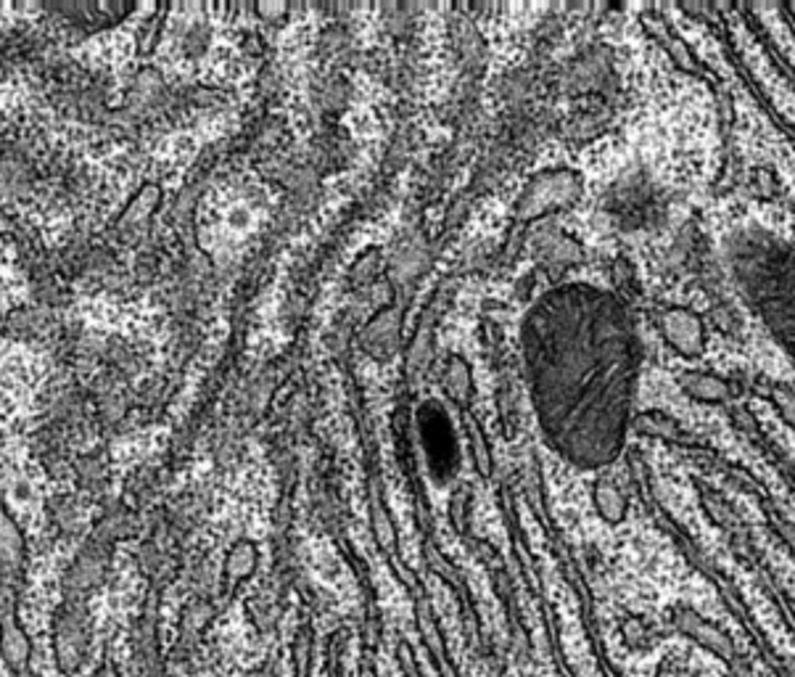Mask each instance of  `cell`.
<instances>
[{"label": "cell", "mask_w": 795, "mask_h": 677, "mask_svg": "<svg viewBox=\"0 0 795 677\" xmlns=\"http://www.w3.org/2000/svg\"><path fill=\"white\" fill-rule=\"evenodd\" d=\"M521 344L529 397L550 448L579 471L616 464L642 368L627 302L593 283H561L529 308Z\"/></svg>", "instance_id": "obj_1"}, {"label": "cell", "mask_w": 795, "mask_h": 677, "mask_svg": "<svg viewBox=\"0 0 795 677\" xmlns=\"http://www.w3.org/2000/svg\"><path fill=\"white\" fill-rule=\"evenodd\" d=\"M722 260L740 302L795 368V243L761 226L726 233Z\"/></svg>", "instance_id": "obj_2"}, {"label": "cell", "mask_w": 795, "mask_h": 677, "mask_svg": "<svg viewBox=\"0 0 795 677\" xmlns=\"http://www.w3.org/2000/svg\"><path fill=\"white\" fill-rule=\"evenodd\" d=\"M582 196L584 180L576 169H542L523 188L519 205H515V218L532 222L545 218V215L566 212V209L579 205Z\"/></svg>", "instance_id": "obj_3"}, {"label": "cell", "mask_w": 795, "mask_h": 677, "mask_svg": "<svg viewBox=\"0 0 795 677\" xmlns=\"http://www.w3.org/2000/svg\"><path fill=\"white\" fill-rule=\"evenodd\" d=\"M53 654H56V665L61 673L72 675L77 673L80 665L85 662L87 648H91L93 627L91 617H87L85 601L64 598V604L53 614Z\"/></svg>", "instance_id": "obj_4"}, {"label": "cell", "mask_w": 795, "mask_h": 677, "mask_svg": "<svg viewBox=\"0 0 795 677\" xmlns=\"http://www.w3.org/2000/svg\"><path fill=\"white\" fill-rule=\"evenodd\" d=\"M27 569V538L0 492V591L6 601H17Z\"/></svg>", "instance_id": "obj_5"}, {"label": "cell", "mask_w": 795, "mask_h": 677, "mask_svg": "<svg viewBox=\"0 0 795 677\" xmlns=\"http://www.w3.org/2000/svg\"><path fill=\"white\" fill-rule=\"evenodd\" d=\"M671 627L677 629L679 635L695 643V646L705 648V652L716 656V659L726 662V665H738V643L732 640V635L716 625V622L705 619L701 612H695L692 606H677L671 612Z\"/></svg>", "instance_id": "obj_6"}, {"label": "cell", "mask_w": 795, "mask_h": 677, "mask_svg": "<svg viewBox=\"0 0 795 677\" xmlns=\"http://www.w3.org/2000/svg\"><path fill=\"white\" fill-rule=\"evenodd\" d=\"M43 13H51L53 22H64L74 32L83 35H93V32L106 30L125 22L130 13H135V6L122 3H64V6H43Z\"/></svg>", "instance_id": "obj_7"}, {"label": "cell", "mask_w": 795, "mask_h": 677, "mask_svg": "<svg viewBox=\"0 0 795 677\" xmlns=\"http://www.w3.org/2000/svg\"><path fill=\"white\" fill-rule=\"evenodd\" d=\"M658 329L677 355L695 361L705 352V323L703 317L690 308H666L658 315Z\"/></svg>", "instance_id": "obj_8"}, {"label": "cell", "mask_w": 795, "mask_h": 677, "mask_svg": "<svg viewBox=\"0 0 795 677\" xmlns=\"http://www.w3.org/2000/svg\"><path fill=\"white\" fill-rule=\"evenodd\" d=\"M679 389L688 395L692 403L701 405H730L735 399V387L716 374H705V371H684L677 378Z\"/></svg>", "instance_id": "obj_9"}, {"label": "cell", "mask_w": 795, "mask_h": 677, "mask_svg": "<svg viewBox=\"0 0 795 677\" xmlns=\"http://www.w3.org/2000/svg\"><path fill=\"white\" fill-rule=\"evenodd\" d=\"M0 654L11 669H22L32 654L30 638L19 622L17 604H3V612H0Z\"/></svg>", "instance_id": "obj_10"}, {"label": "cell", "mask_w": 795, "mask_h": 677, "mask_svg": "<svg viewBox=\"0 0 795 677\" xmlns=\"http://www.w3.org/2000/svg\"><path fill=\"white\" fill-rule=\"evenodd\" d=\"M159 201H161L159 186H154V183H146V186H143L140 191L135 194L130 201H127V207L122 209L117 218H114L112 228L117 230V233H122V236L133 233L135 228H140L143 222L151 218L154 209L159 207Z\"/></svg>", "instance_id": "obj_11"}, {"label": "cell", "mask_w": 795, "mask_h": 677, "mask_svg": "<svg viewBox=\"0 0 795 677\" xmlns=\"http://www.w3.org/2000/svg\"><path fill=\"white\" fill-rule=\"evenodd\" d=\"M593 503H595L597 517L606 521V524H614V527L621 524L629 513V503H627V498H624V492L618 490V487L606 477L595 479Z\"/></svg>", "instance_id": "obj_12"}, {"label": "cell", "mask_w": 795, "mask_h": 677, "mask_svg": "<svg viewBox=\"0 0 795 677\" xmlns=\"http://www.w3.org/2000/svg\"><path fill=\"white\" fill-rule=\"evenodd\" d=\"M257 566H260V548H257V543H251L247 538L236 540L226 556V580L230 585H241L257 572Z\"/></svg>", "instance_id": "obj_13"}, {"label": "cell", "mask_w": 795, "mask_h": 677, "mask_svg": "<svg viewBox=\"0 0 795 677\" xmlns=\"http://www.w3.org/2000/svg\"><path fill=\"white\" fill-rule=\"evenodd\" d=\"M444 387L450 392V397L458 399L460 405L468 403V397H471L473 392V376H471V365H468L463 357L452 355L450 361H447Z\"/></svg>", "instance_id": "obj_14"}, {"label": "cell", "mask_w": 795, "mask_h": 677, "mask_svg": "<svg viewBox=\"0 0 795 677\" xmlns=\"http://www.w3.org/2000/svg\"><path fill=\"white\" fill-rule=\"evenodd\" d=\"M772 403L774 408H777L780 418H783V424L795 431V387L780 382L777 387L772 389Z\"/></svg>", "instance_id": "obj_15"}, {"label": "cell", "mask_w": 795, "mask_h": 677, "mask_svg": "<svg viewBox=\"0 0 795 677\" xmlns=\"http://www.w3.org/2000/svg\"><path fill=\"white\" fill-rule=\"evenodd\" d=\"M378 265H380V257L376 249H370V252L359 257L355 268H352V281H355L357 287H365V283H370L378 275Z\"/></svg>", "instance_id": "obj_16"}, {"label": "cell", "mask_w": 795, "mask_h": 677, "mask_svg": "<svg viewBox=\"0 0 795 677\" xmlns=\"http://www.w3.org/2000/svg\"><path fill=\"white\" fill-rule=\"evenodd\" d=\"M658 38H661V40H663L666 51H669V53H671V59H674V61H677V64H679V66H682V70H688V72H695V66H692V56H690L688 45H684V43H682V40H679L677 35H671V32H666V30H661V32H658Z\"/></svg>", "instance_id": "obj_17"}, {"label": "cell", "mask_w": 795, "mask_h": 677, "mask_svg": "<svg viewBox=\"0 0 795 677\" xmlns=\"http://www.w3.org/2000/svg\"><path fill=\"white\" fill-rule=\"evenodd\" d=\"M254 13L262 19V22H283L289 17V6L285 3H257Z\"/></svg>", "instance_id": "obj_18"}, {"label": "cell", "mask_w": 795, "mask_h": 677, "mask_svg": "<svg viewBox=\"0 0 795 677\" xmlns=\"http://www.w3.org/2000/svg\"><path fill=\"white\" fill-rule=\"evenodd\" d=\"M241 677H281V673L273 665H260V667H251L249 673H243Z\"/></svg>", "instance_id": "obj_19"}, {"label": "cell", "mask_w": 795, "mask_h": 677, "mask_svg": "<svg viewBox=\"0 0 795 677\" xmlns=\"http://www.w3.org/2000/svg\"><path fill=\"white\" fill-rule=\"evenodd\" d=\"M357 677H384V675H380V673H378L376 662H373V659H363V662H359Z\"/></svg>", "instance_id": "obj_20"}, {"label": "cell", "mask_w": 795, "mask_h": 677, "mask_svg": "<svg viewBox=\"0 0 795 677\" xmlns=\"http://www.w3.org/2000/svg\"><path fill=\"white\" fill-rule=\"evenodd\" d=\"M93 677H119V675H117V669H114L112 665H104Z\"/></svg>", "instance_id": "obj_21"}]
</instances>
